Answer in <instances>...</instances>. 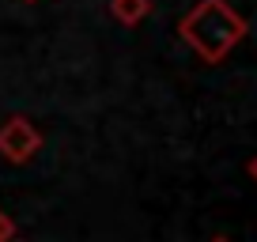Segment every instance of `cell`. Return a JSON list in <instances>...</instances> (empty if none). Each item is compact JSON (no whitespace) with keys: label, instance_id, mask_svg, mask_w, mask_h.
Listing matches in <instances>:
<instances>
[{"label":"cell","instance_id":"cell-5","mask_svg":"<svg viewBox=\"0 0 257 242\" xmlns=\"http://www.w3.org/2000/svg\"><path fill=\"white\" fill-rule=\"evenodd\" d=\"M249 178H253V182H257V155H253V159H249Z\"/></svg>","mask_w":257,"mask_h":242},{"label":"cell","instance_id":"cell-1","mask_svg":"<svg viewBox=\"0 0 257 242\" xmlns=\"http://www.w3.org/2000/svg\"><path fill=\"white\" fill-rule=\"evenodd\" d=\"M246 31H249L246 19H242L227 0H201V4H193V8L185 12L182 23H178L182 42L201 57V61H208V65L223 61V57L246 38Z\"/></svg>","mask_w":257,"mask_h":242},{"label":"cell","instance_id":"cell-8","mask_svg":"<svg viewBox=\"0 0 257 242\" xmlns=\"http://www.w3.org/2000/svg\"><path fill=\"white\" fill-rule=\"evenodd\" d=\"M12 242H23V238H12Z\"/></svg>","mask_w":257,"mask_h":242},{"label":"cell","instance_id":"cell-6","mask_svg":"<svg viewBox=\"0 0 257 242\" xmlns=\"http://www.w3.org/2000/svg\"><path fill=\"white\" fill-rule=\"evenodd\" d=\"M212 242H231V238H223V234H216V238H212Z\"/></svg>","mask_w":257,"mask_h":242},{"label":"cell","instance_id":"cell-7","mask_svg":"<svg viewBox=\"0 0 257 242\" xmlns=\"http://www.w3.org/2000/svg\"><path fill=\"white\" fill-rule=\"evenodd\" d=\"M23 4H34V0H23Z\"/></svg>","mask_w":257,"mask_h":242},{"label":"cell","instance_id":"cell-2","mask_svg":"<svg viewBox=\"0 0 257 242\" xmlns=\"http://www.w3.org/2000/svg\"><path fill=\"white\" fill-rule=\"evenodd\" d=\"M42 148V133L31 117H8L0 125V155L8 163H31Z\"/></svg>","mask_w":257,"mask_h":242},{"label":"cell","instance_id":"cell-3","mask_svg":"<svg viewBox=\"0 0 257 242\" xmlns=\"http://www.w3.org/2000/svg\"><path fill=\"white\" fill-rule=\"evenodd\" d=\"M110 16L121 27H137L140 19L152 16V0H110Z\"/></svg>","mask_w":257,"mask_h":242},{"label":"cell","instance_id":"cell-4","mask_svg":"<svg viewBox=\"0 0 257 242\" xmlns=\"http://www.w3.org/2000/svg\"><path fill=\"white\" fill-rule=\"evenodd\" d=\"M12 238H16V219L0 208V242H12Z\"/></svg>","mask_w":257,"mask_h":242}]
</instances>
